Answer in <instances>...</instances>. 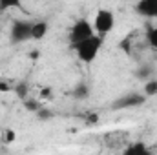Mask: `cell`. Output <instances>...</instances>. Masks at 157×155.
<instances>
[{
    "instance_id": "6da1fadb",
    "label": "cell",
    "mask_w": 157,
    "mask_h": 155,
    "mask_svg": "<svg viewBox=\"0 0 157 155\" xmlns=\"http://www.w3.org/2000/svg\"><path fill=\"white\" fill-rule=\"evenodd\" d=\"M101 46H102V39L97 37V35H93L91 39H88V40H84L82 44H78L75 49H77L78 59H80L82 62L90 64V62H93V60L97 59V55H99V51H101Z\"/></svg>"
},
{
    "instance_id": "7a4b0ae2",
    "label": "cell",
    "mask_w": 157,
    "mask_h": 155,
    "mask_svg": "<svg viewBox=\"0 0 157 155\" xmlns=\"http://www.w3.org/2000/svg\"><path fill=\"white\" fill-rule=\"evenodd\" d=\"M95 33H93V26L86 20V18H80L73 24V28L70 29V42L73 47H77L78 44H82L84 40L91 39Z\"/></svg>"
},
{
    "instance_id": "3957f363",
    "label": "cell",
    "mask_w": 157,
    "mask_h": 155,
    "mask_svg": "<svg viewBox=\"0 0 157 155\" xmlns=\"http://www.w3.org/2000/svg\"><path fill=\"white\" fill-rule=\"evenodd\" d=\"M115 26V17L110 9H101L97 15H95V20H93V29L97 31V37H104L108 35Z\"/></svg>"
},
{
    "instance_id": "277c9868",
    "label": "cell",
    "mask_w": 157,
    "mask_h": 155,
    "mask_svg": "<svg viewBox=\"0 0 157 155\" xmlns=\"http://www.w3.org/2000/svg\"><path fill=\"white\" fill-rule=\"evenodd\" d=\"M31 28L33 22L28 20H15L11 26V42L18 44V42H26L31 39Z\"/></svg>"
},
{
    "instance_id": "5b68a950",
    "label": "cell",
    "mask_w": 157,
    "mask_h": 155,
    "mask_svg": "<svg viewBox=\"0 0 157 155\" xmlns=\"http://www.w3.org/2000/svg\"><path fill=\"white\" fill-rule=\"evenodd\" d=\"M144 100H146V95H143V93H128V95H124V97L115 100L113 108L115 110H119V108H133V106L144 104Z\"/></svg>"
},
{
    "instance_id": "8992f818",
    "label": "cell",
    "mask_w": 157,
    "mask_h": 155,
    "mask_svg": "<svg viewBox=\"0 0 157 155\" xmlns=\"http://www.w3.org/2000/svg\"><path fill=\"white\" fill-rule=\"evenodd\" d=\"M135 11L141 13L143 17L157 18V0H141V2L135 6Z\"/></svg>"
},
{
    "instance_id": "52a82bcc",
    "label": "cell",
    "mask_w": 157,
    "mask_h": 155,
    "mask_svg": "<svg viewBox=\"0 0 157 155\" xmlns=\"http://www.w3.org/2000/svg\"><path fill=\"white\" fill-rule=\"evenodd\" d=\"M122 155H152V152L148 150L146 144H143V142H133V144L126 146V150L122 152Z\"/></svg>"
},
{
    "instance_id": "ba28073f",
    "label": "cell",
    "mask_w": 157,
    "mask_h": 155,
    "mask_svg": "<svg viewBox=\"0 0 157 155\" xmlns=\"http://www.w3.org/2000/svg\"><path fill=\"white\" fill-rule=\"evenodd\" d=\"M46 33H48V24L46 22H33V28H31V39L35 40H40L46 37Z\"/></svg>"
},
{
    "instance_id": "9c48e42d",
    "label": "cell",
    "mask_w": 157,
    "mask_h": 155,
    "mask_svg": "<svg viewBox=\"0 0 157 155\" xmlns=\"http://www.w3.org/2000/svg\"><path fill=\"white\" fill-rule=\"evenodd\" d=\"M146 40H148V44H150L154 49H157V28H152V29L146 33Z\"/></svg>"
},
{
    "instance_id": "30bf717a",
    "label": "cell",
    "mask_w": 157,
    "mask_h": 155,
    "mask_svg": "<svg viewBox=\"0 0 157 155\" xmlns=\"http://www.w3.org/2000/svg\"><path fill=\"white\" fill-rule=\"evenodd\" d=\"M155 93H157V80H150V82H146L144 95H155Z\"/></svg>"
},
{
    "instance_id": "8fae6325",
    "label": "cell",
    "mask_w": 157,
    "mask_h": 155,
    "mask_svg": "<svg viewBox=\"0 0 157 155\" xmlns=\"http://www.w3.org/2000/svg\"><path fill=\"white\" fill-rule=\"evenodd\" d=\"M86 95H88V88H86L84 84L77 86V89H75V97H86Z\"/></svg>"
}]
</instances>
